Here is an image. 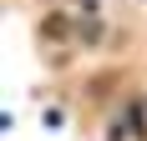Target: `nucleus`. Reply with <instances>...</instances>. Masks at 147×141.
Returning a JSON list of instances; mask_svg holds the SVG:
<instances>
[{
	"label": "nucleus",
	"mask_w": 147,
	"mask_h": 141,
	"mask_svg": "<svg viewBox=\"0 0 147 141\" xmlns=\"http://www.w3.org/2000/svg\"><path fill=\"white\" fill-rule=\"evenodd\" d=\"M41 35H46V41H66V35H71V20H66V15H46V20H41Z\"/></svg>",
	"instance_id": "nucleus-1"
},
{
	"label": "nucleus",
	"mask_w": 147,
	"mask_h": 141,
	"mask_svg": "<svg viewBox=\"0 0 147 141\" xmlns=\"http://www.w3.org/2000/svg\"><path fill=\"white\" fill-rule=\"evenodd\" d=\"M81 41H102V20H81Z\"/></svg>",
	"instance_id": "nucleus-2"
}]
</instances>
